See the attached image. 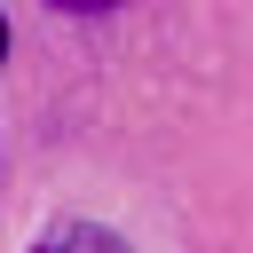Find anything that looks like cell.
I'll return each mask as SVG.
<instances>
[{
	"instance_id": "cell-1",
	"label": "cell",
	"mask_w": 253,
	"mask_h": 253,
	"mask_svg": "<svg viewBox=\"0 0 253 253\" xmlns=\"http://www.w3.org/2000/svg\"><path fill=\"white\" fill-rule=\"evenodd\" d=\"M32 253H134L119 229H103V221H55Z\"/></svg>"
},
{
	"instance_id": "cell-2",
	"label": "cell",
	"mask_w": 253,
	"mask_h": 253,
	"mask_svg": "<svg viewBox=\"0 0 253 253\" xmlns=\"http://www.w3.org/2000/svg\"><path fill=\"white\" fill-rule=\"evenodd\" d=\"M55 8H71V16H103V8H119V0H55Z\"/></svg>"
},
{
	"instance_id": "cell-3",
	"label": "cell",
	"mask_w": 253,
	"mask_h": 253,
	"mask_svg": "<svg viewBox=\"0 0 253 253\" xmlns=\"http://www.w3.org/2000/svg\"><path fill=\"white\" fill-rule=\"evenodd\" d=\"M0 63H8V16H0Z\"/></svg>"
}]
</instances>
